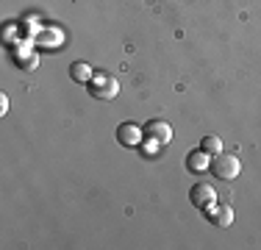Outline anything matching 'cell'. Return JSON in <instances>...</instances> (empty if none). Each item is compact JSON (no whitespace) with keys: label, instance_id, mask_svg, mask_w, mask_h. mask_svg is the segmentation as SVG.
<instances>
[{"label":"cell","instance_id":"obj_7","mask_svg":"<svg viewBox=\"0 0 261 250\" xmlns=\"http://www.w3.org/2000/svg\"><path fill=\"white\" fill-rule=\"evenodd\" d=\"M186 167H189L192 172H206L208 170V156H206V150H192L189 153V159H186Z\"/></svg>","mask_w":261,"mask_h":250},{"label":"cell","instance_id":"obj_2","mask_svg":"<svg viewBox=\"0 0 261 250\" xmlns=\"http://www.w3.org/2000/svg\"><path fill=\"white\" fill-rule=\"evenodd\" d=\"M89 95L95 100H114L117 95H120V84H117L114 75L97 72L95 78L89 81Z\"/></svg>","mask_w":261,"mask_h":250},{"label":"cell","instance_id":"obj_6","mask_svg":"<svg viewBox=\"0 0 261 250\" xmlns=\"http://www.w3.org/2000/svg\"><path fill=\"white\" fill-rule=\"evenodd\" d=\"M208 214H211V220H214L217 225H222V228H228V225L233 222L231 206H217V203H211V206H208Z\"/></svg>","mask_w":261,"mask_h":250},{"label":"cell","instance_id":"obj_10","mask_svg":"<svg viewBox=\"0 0 261 250\" xmlns=\"http://www.w3.org/2000/svg\"><path fill=\"white\" fill-rule=\"evenodd\" d=\"M6 111H9V97L0 95V114H6Z\"/></svg>","mask_w":261,"mask_h":250},{"label":"cell","instance_id":"obj_9","mask_svg":"<svg viewBox=\"0 0 261 250\" xmlns=\"http://www.w3.org/2000/svg\"><path fill=\"white\" fill-rule=\"evenodd\" d=\"M200 147L206 150V153L214 156V153H220V150H222V139H220V136H214V134H208V136H203Z\"/></svg>","mask_w":261,"mask_h":250},{"label":"cell","instance_id":"obj_8","mask_svg":"<svg viewBox=\"0 0 261 250\" xmlns=\"http://www.w3.org/2000/svg\"><path fill=\"white\" fill-rule=\"evenodd\" d=\"M70 78L75 81V84H89V81L95 78V72H92V67L86 64V61H75V64L70 67Z\"/></svg>","mask_w":261,"mask_h":250},{"label":"cell","instance_id":"obj_5","mask_svg":"<svg viewBox=\"0 0 261 250\" xmlns=\"http://www.w3.org/2000/svg\"><path fill=\"white\" fill-rule=\"evenodd\" d=\"M142 128L139 125H134V122H122L120 128H117V139H120V145H125V147H136L142 142Z\"/></svg>","mask_w":261,"mask_h":250},{"label":"cell","instance_id":"obj_3","mask_svg":"<svg viewBox=\"0 0 261 250\" xmlns=\"http://www.w3.org/2000/svg\"><path fill=\"white\" fill-rule=\"evenodd\" d=\"M145 136L153 142V145H167L172 139V128L164 120H150L145 125Z\"/></svg>","mask_w":261,"mask_h":250},{"label":"cell","instance_id":"obj_1","mask_svg":"<svg viewBox=\"0 0 261 250\" xmlns=\"http://www.w3.org/2000/svg\"><path fill=\"white\" fill-rule=\"evenodd\" d=\"M211 172L217 175V178H222V181H233V178H239V172H242V161H239V156H233V153H214V161H211Z\"/></svg>","mask_w":261,"mask_h":250},{"label":"cell","instance_id":"obj_4","mask_svg":"<svg viewBox=\"0 0 261 250\" xmlns=\"http://www.w3.org/2000/svg\"><path fill=\"white\" fill-rule=\"evenodd\" d=\"M189 200H192L195 206H200V209H208L211 203H217V192H214V186H211V184H206V181H200V184H195V186H192Z\"/></svg>","mask_w":261,"mask_h":250}]
</instances>
